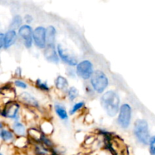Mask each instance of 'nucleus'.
I'll use <instances>...</instances> for the list:
<instances>
[{
    "label": "nucleus",
    "instance_id": "obj_1",
    "mask_svg": "<svg viewBox=\"0 0 155 155\" xmlns=\"http://www.w3.org/2000/svg\"><path fill=\"white\" fill-rule=\"evenodd\" d=\"M119 95L114 91H107L101 97V104L103 108L110 117H115L120 111Z\"/></svg>",
    "mask_w": 155,
    "mask_h": 155
},
{
    "label": "nucleus",
    "instance_id": "obj_2",
    "mask_svg": "<svg viewBox=\"0 0 155 155\" xmlns=\"http://www.w3.org/2000/svg\"><path fill=\"white\" fill-rule=\"evenodd\" d=\"M133 133H134L136 139L140 143L143 144V145L149 144L151 136H150L148 124L145 120L139 119L135 122Z\"/></svg>",
    "mask_w": 155,
    "mask_h": 155
},
{
    "label": "nucleus",
    "instance_id": "obj_3",
    "mask_svg": "<svg viewBox=\"0 0 155 155\" xmlns=\"http://www.w3.org/2000/svg\"><path fill=\"white\" fill-rule=\"evenodd\" d=\"M91 84L95 92L102 93L108 86V79L104 72L96 71L91 77Z\"/></svg>",
    "mask_w": 155,
    "mask_h": 155
},
{
    "label": "nucleus",
    "instance_id": "obj_4",
    "mask_svg": "<svg viewBox=\"0 0 155 155\" xmlns=\"http://www.w3.org/2000/svg\"><path fill=\"white\" fill-rule=\"evenodd\" d=\"M108 148L114 155H128V148L122 139L115 136L108 139Z\"/></svg>",
    "mask_w": 155,
    "mask_h": 155
},
{
    "label": "nucleus",
    "instance_id": "obj_5",
    "mask_svg": "<svg viewBox=\"0 0 155 155\" xmlns=\"http://www.w3.org/2000/svg\"><path fill=\"white\" fill-rule=\"evenodd\" d=\"M132 118V108L128 104H124L120 107L117 122L123 129H127L130 125Z\"/></svg>",
    "mask_w": 155,
    "mask_h": 155
},
{
    "label": "nucleus",
    "instance_id": "obj_6",
    "mask_svg": "<svg viewBox=\"0 0 155 155\" xmlns=\"http://www.w3.org/2000/svg\"><path fill=\"white\" fill-rule=\"evenodd\" d=\"M93 67L92 62L84 60L77 65V74L83 80H88L93 74Z\"/></svg>",
    "mask_w": 155,
    "mask_h": 155
},
{
    "label": "nucleus",
    "instance_id": "obj_7",
    "mask_svg": "<svg viewBox=\"0 0 155 155\" xmlns=\"http://www.w3.org/2000/svg\"><path fill=\"white\" fill-rule=\"evenodd\" d=\"M47 30L43 27H38L33 31L35 45L40 48H45L47 42Z\"/></svg>",
    "mask_w": 155,
    "mask_h": 155
},
{
    "label": "nucleus",
    "instance_id": "obj_8",
    "mask_svg": "<svg viewBox=\"0 0 155 155\" xmlns=\"http://www.w3.org/2000/svg\"><path fill=\"white\" fill-rule=\"evenodd\" d=\"M58 53L59 57L61 58L64 62H65L71 66H75L77 65V59L75 56L68 49H67L65 47H64L61 44H58L57 46Z\"/></svg>",
    "mask_w": 155,
    "mask_h": 155
},
{
    "label": "nucleus",
    "instance_id": "obj_9",
    "mask_svg": "<svg viewBox=\"0 0 155 155\" xmlns=\"http://www.w3.org/2000/svg\"><path fill=\"white\" fill-rule=\"evenodd\" d=\"M19 104L15 101H9L6 103L4 108L2 110V115L5 117L15 119L17 118L19 111Z\"/></svg>",
    "mask_w": 155,
    "mask_h": 155
},
{
    "label": "nucleus",
    "instance_id": "obj_10",
    "mask_svg": "<svg viewBox=\"0 0 155 155\" xmlns=\"http://www.w3.org/2000/svg\"><path fill=\"white\" fill-rule=\"evenodd\" d=\"M20 36L24 39V45L27 48L32 46V42L33 39V32L32 27L29 25H23L18 31Z\"/></svg>",
    "mask_w": 155,
    "mask_h": 155
},
{
    "label": "nucleus",
    "instance_id": "obj_11",
    "mask_svg": "<svg viewBox=\"0 0 155 155\" xmlns=\"http://www.w3.org/2000/svg\"><path fill=\"white\" fill-rule=\"evenodd\" d=\"M44 56L47 61L52 63H58L59 61V58L56 52L54 45H47L44 50Z\"/></svg>",
    "mask_w": 155,
    "mask_h": 155
},
{
    "label": "nucleus",
    "instance_id": "obj_12",
    "mask_svg": "<svg viewBox=\"0 0 155 155\" xmlns=\"http://www.w3.org/2000/svg\"><path fill=\"white\" fill-rule=\"evenodd\" d=\"M19 99L21 102L27 104L29 106L36 107H39V102H38L37 100L33 95L27 93V92H23V93H21L19 96Z\"/></svg>",
    "mask_w": 155,
    "mask_h": 155
},
{
    "label": "nucleus",
    "instance_id": "obj_13",
    "mask_svg": "<svg viewBox=\"0 0 155 155\" xmlns=\"http://www.w3.org/2000/svg\"><path fill=\"white\" fill-rule=\"evenodd\" d=\"M17 39V33L15 30H9L7 33L5 34V45L4 48H8L15 44Z\"/></svg>",
    "mask_w": 155,
    "mask_h": 155
},
{
    "label": "nucleus",
    "instance_id": "obj_14",
    "mask_svg": "<svg viewBox=\"0 0 155 155\" xmlns=\"http://www.w3.org/2000/svg\"><path fill=\"white\" fill-rule=\"evenodd\" d=\"M54 84H55L56 88L58 89L61 91H64L68 88V82L66 80V78H64L62 76H58L54 81Z\"/></svg>",
    "mask_w": 155,
    "mask_h": 155
},
{
    "label": "nucleus",
    "instance_id": "obj_15",
    "mask_svg": "<svg viewBox=\"0 0 155 155\" xmlns=\"http://www.w3.org/2000/svg\"><path fill=\"white\" fill-rule=\"evenodd\" d=\"M47 30V45H54L55 40V28L53 26H48Z\"/></svg>",
    "mask_w": 155,
    "mask_h": 155
},
{
    "label": "nucleus",
    "instance_id": "obj_16",
    "mask_svg": "<svg viewBox=\"0 0 155 155\" xmlns=\"http://www.w3.org/2000/svg\"><path fill=\"white\" fill-rule=\"evenodd\" d=\"M54 110H55L56 114L59 117V118H61V120H66L68 119V113H67L65 108L61 104H55V105H54Z\"/></svg>",
    "mask_w": 155,
    "mask_h": 155
},
{
    "label": "nucleus",
    "instance_id": "obj_17",
    "mask_svg": "<svg viewBox=\"0 0 155 155\" xmlns=\"http://www.w3.org/2000/svg\"><path fill=\"white\" fill-rule=\"evenodd\" d=\"M21 24H22V18H21V17L20 15H16V16L14 17L12 22H11L10 26H9L10 27V30H15V29H20L22 27Z\"/></svg>",
    "mask_w": 155,
    "mask_h": 155
},
{
    "label": "nucleus",
    "instance_id": "obj_18",
    "mask_svg": "<svg viewBox=\"0 0 155 155\" xmlns=\"http://www.w3.org/2000/svg\"><path fill=\"white\" fill-rule=\"evenodd\" d=\"M15 133L20 136H24L26 134V130L24 126L20 122H15L13 126Z\"/></svg>",
    "mask_w": 155,
    "mask_h": 155
},
{
    "label": "nucleus",
    "instance_id": "obj_19",
    "mask_svg": "<svg viewBox=\"0 0 155 155\" xmlns=\"http://www.w3.org/2000/svg\"><path fill=\"white\" fill-rule=\"evenodd\" d=\"M29 136H30V138L33 139L36 141H42V138H43V135L41 132H39V130H36V129H30L28 131Z\"/></svg>",
    "mask_w": 155,
    "mask_h": 155
},
{
    "label": "nucleus",
    "instance_id": "obj_20",
    "mask_svg": "<svg viewBox=\"0 0 155 155\" xmlns=\"http://www.w3.org/2000/svg\"><path fill=\"white\" fill-rule=\"evenodd\" d=\"M0 136L2 140L4 141H10L13 139V134L11 131L8 130H5V129H2L1 133H0Z\"/></svg>",
    "mask_w": 155,
    "mask_h": 155
},
{
    "label": "nucleus",
    "instance_id": "obj_21",
    "mask_svg": "<svg viewBox=\"0 0 155 155\" xmlns=\"http://www.w3.org/2000/svg\"><path fill=\"white\" fill-rule=\"evenodd\" d=\"M79 95V91L77 88L75 87H71L68 90V98L71 101H74L75 98H77Z\"/></svg>",
    "mask_w": 155,
    "mask_h": 155
},
{
    "label": "nucleus",
    "instance_id": "obj_22",
    "mask_svg": "<svg viewBox=\"0 0 155 155\" xmlns=\"http://www.w3.org/2000/svg\"><path fill=\"white\" fill-rule=\"evenodd\" d=\"M42 130L45 134H51L53 131L52 125L48 122H44L42 124Z\"/></svg>",
    "mask_w": 155,
    "mask_h": 155
},
{
    "label": "nucleus",
    "instance_id": "obj_23",
    "mask_svg": "<svg viewBox=\"0 0 155 155\" xmlns=\"http://www.w3.org/2000/svg\"><path fill=\"white\" fill-rule=\"evenodd\" d=\"M2 95H4L5 96L8 97V98H14L15 96V91L8 87H5L2 89Z\"/></svg>",
    "mask_w": 155,
    "mask_h": 155
},
{
    "label": "nucleus",
    "instance_id": "obj_24",
    "mask_svg": "<svg viewBox=\"0 0 155 155\" xmlns=\"http://www.w3.org/2000/svg\"><path fill=\"white\" fill-rule=\"evenodd\" d=\"M84 105H85L84 101H80V102L76 103V104L73 106V107L71 108V110H70V114L73 115L74 114H75L76 112L78 111L79 110H80V109H81Z\"/></svg>",
    "mask_w": 155,
    "mask_h": 155
},
{
    "label": "nucleus",
    "instance_id": "obj_25",
    "mask_svg": "<svg viewBox=\"0 0 155 155\" xmlns=\"http://www.w3.org/2000/svg\"><path fill=\"white\" fill-rule=\"evenodd\" d=\"M36 86H37L38 87H39V89H41V90H42V91H48V90H49V88H48V86H47L46 83H42V82L39 79H38V80H36Z\"/></svg>",
    "mask_w": 155,
    "mask_h": 155
},
{
    "label": "nucleus",
    "instance_id": "obj_26",
    "mask_svg": "<svg viewBox=\"0 0 155 155\" xmlns=\"http://www.w3.org/2000/svg\"><path fill=\"white\" fill-rule=\"evenodd\" d=\"M150 145V153L151 155H155V136L151 138L149 142Z\"/></svg>",
    "mask_w": 155,
    "mask_h": 155
},
{
    "label": "nucleus",
    "instance_id": "obj_27",
    "mask_svg": "<svg viewBox=\"0 0 155 155\" xmlns=\"http://www.w3.org/2000/svg\"><path fill=\"white\" fill-rule=\"evenodd\" d=\"M15 86H18V87L22 88V89H26V88L27 87V84H26V83H24V82L21 81V80H15Z\"/></svg>",
    "mask_w": 155,
    "mask_h": 155
},
{
    "label": "nucleus",
    "instance_id": "obj_28",
    "mask_svg": "<svg viewBox=\"0 0 155 155\" xmlns=\"http://www.w3.org/2000/svg\"><path fill=\"white\" fill-rule=\"evenodd\" d=\"M15 142H16V145H18V146L19 147H21L25 145L26 142H27V140H26V139H24V138L21 137L20 139H17Z\"/></svg>",
    "mask_w": 155,
    "mask_h": 155
},
{
    "label": "nucleus",
    "instance_id": "obj_29",
    "mask_svg": "<svg viewBox=\"0 0 155 155\" xmlns=\"http://www.w3.org/2000/svg\"><path fill=\"white\" fill-rule=\"evenodd\" d=\"M5 45V34L1 33L0 34V47L3 48Z\"/></svg>",
    "mask_w": 155,
    "mask_h": 155
},
{
    "label": "nucleus",
    "instance_id": "obj_30",
    "mask_svg": "<svg viewBox=\"0 0 155 155\" xmlns=\"http://www.w3.org/2000/svg\"><path fill=\"white\" fill-rule=\"evenodd\" d=\"M24 20L26 21V22L28 23V24H30V23L32 22V21H33V18H32V17L30 16V15H26L25 18H24Z\"/></svg>",
    "mask_w": 155,
    "mask_h": 155
},
{
    "label": "nucleus",
    "instance_id": "obj_31",
    "mask_svg": "<svg viewBox=\"0 0 155 155\" xmlns=\"http://www.w3.org/2000/svg\"><path fill=\"white\" fill-rule=\"evenodd\" d=\"M0 155H3V154H0Z\"/></svg>",
    "mask_w": 155,
    "mask_h": 155
}]
</instances>
